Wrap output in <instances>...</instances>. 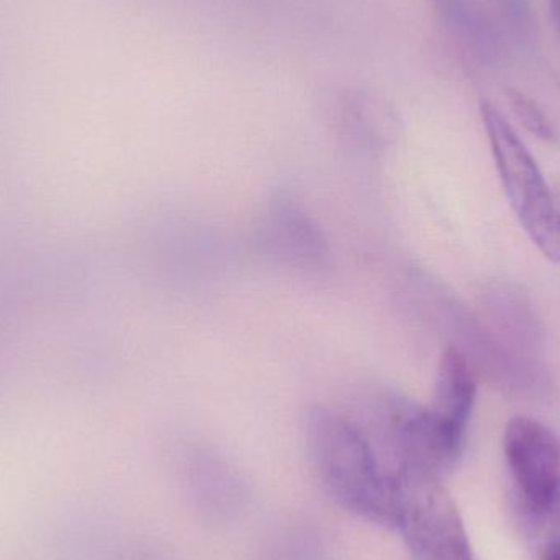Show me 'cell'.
I'll return each instance as SVG.
<instances>
[{
  "instance_id": "6da1fadb",
  "label": "cell",
  "mask_w": 560,
  "mask_h": 560,
  "mask_svg": "<svg viewBox=\"0 0 560 560\" xmlns=\"http://www.w3.org/2000/svg\"><path fill=\"white\" fill-rule=\"evenodd\" d=\"M306 447L319 486L336 505L364 522L398 529L405 486L382 466L354 418L325 405L310 408Z\"/></svg>"
},
{
  "instance_id": "7a4b0ae2",
  "label": "cell",
  "mask_w": 560,
  "mask_h": 560,
  "mask_svg": "<svg viewBox=\"0 0 560 560\" xmlns=\"http://www.w3.org/2000/svg\"><path fill=\"white\" fill-rule=\"evenodd\" d=\"M368 398L364 420L352 418L368 434L382 466L405 487L443 482L456 469L466 431L398 392L382 388Z\"/></svg>"
},
{
  "instance_id": "3957f363",
  "label": "cell",
  "mask_w": 560,
  "mask_h": 560,
  "mask_svg": "<svg viewBox=\"0 0 560 560\" xmlns=\"http://www.w3.org/2000/svg\"><path fill=\"white\" fill-rule=\"evenodd\" d=\"M480 114L503 189L520 225L546 258L560 262V212L538 163L499 107L482 101Z\"/></svg>"
},
{
  "instance_id": "277c9868",
  "label": "cell",
  "mask_w": 560,
  "mask_h": 560,
  "mask_svg": "<svg viewBox=\"0 0 560 560\" xmlns=\"http://www.w3.org/2000/svg\"><path fill=\"white\" fill-rule=\"evenodd\" d=\"M398 529L413 560H476L459 509L441 482L405 487Z\"/></svg>"
},
{
  "instance_id": "5b68a950",
  "label": "cell",
  "mask_w": 560,
  "mask_h": 560,
  "mask_svg": "<svg viewBox=\"0 0 560 560\" xmlns=\"http://www.w3.org/2000/svg\"><path fill=\"white\" fill-rule=\"evenodd\" d=\"M503 447L520 513L538 512L560 479V438L535 418L515 417L506 424Z\"/></svg>"
},
{
  "instance_id": "8992f818",
  "label": "cell",
  "mask_w": 560,
  "mask_h": 560,
  "mask_svg": "<svg viewBox=\"0 0 560 560\" xmlns=\"http://www.w3.org/2000/svg\"><path fill=\"white\" fill-rule=\"evenodd\" d=\"M259 243L269 256L292 268L318 269L328 258L322 230L302 207L283 197L266 210L259 225Z\"/></svg>"
},
{
  "instance_id": "52a82bcc",
  "label": "cell",
  "mask_w": 560,
  "mask_h": 560,
  "mask_svg": "<svg viewBox=\"0 0 560 560\" xmlns=\"http://www.w3.org/2000/svg\"><path fill=\"white\" fill-rule=\"evenodd\" d=\"M451 42L477 65H492L500 39L486 10L474 0H430Z\"/></svg>"
},
{
  "instance_id": "ba28073f",
  "label": "cell",
  "mask_w": 560,
  "mask_h": 560,
  "mask_svg": "<svg viewBox=\"0 0 560 560\" xmlns=\"http://www.w3.org/2000/svg\"><path fill=\"white\" fill-rule=\"evenodd\" d=\"M477 381L469 359L456 348H447L438 364L431 410L454 427L466 431L476 404Z\"/></svg>"
},
{
  "instance_id": "9c48e42d",
  "label": "cell",
  "mask_w": 560,
  "mask_h": 560,
  "mask_svg": "<svg viewBox=\"0 0 560 560\" xmlns=\"http://www.w3.org/2000/svg\"><path fill=\"white\" fill-rule=\"evenodd\" d=\"M506 98H509L510 107H512L513 115L516 120L536 138L542 141L558 140V130L551 118L546 114L545 108L518 89H509L506 91Z\"/></svg>"
},
{
  "instance_id": "30bf717a",
  "label": "cell",
  "mask_w": 560,
  "mask_h": 560,
  "mask_svg": "<svg viewBox=\"0 0 560 560\" xmlns=\"http://www.w3.org/2000/svg\"><path fill=\"white\" fill-rule=\"evenodd\" d=\"M526 528L542 542L560 541V479L541 510L520 513Z\"/></svg>"
},
{
  "instance_id": "8fae6325",
  "label": "cell",
  "mask_w": 560,
  "mask_h": 560,
  "mask_svg": "<svg viewBox=\"0 0 560 560\" xmlns=\"http://www.w3.org/2000/svg\"><path fill=\"white\" fill-rule=\"evenodd\" d=\"M541 560H560V541L546 542Z\"/></svg>"
},
{
  "instance_id": "7c38bea8",
  "label": "cell",
  "mask_w": 560,
  "mask_h": 560,
  "mask_svg": "<svg viewBox=\"0 0 560 560\" xmlns=\"http://www.w3.org/2000/svg\"><path fill=\"white\" fill-rule=\"evenodd\" d=\"M549 13L560 35V0H549Z\"/></svg>"
}]
</instances>
